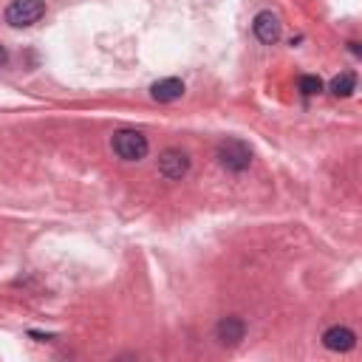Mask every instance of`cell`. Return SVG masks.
I'll use <instances>...</instances> for the list:
<instances>
[{
  "instance_id": "obj_8",
  "label": "cell",
  "mask_w": 362,
  "mask_h": 362,
  "mask_svg": "<svg viewBox=\"0 0 362 362\" xmlns=\"http://www.w3.org/2000/svg\"><path fill=\"white\" fill-rule=\"evenodd\" d=\"M323 345L329 351H351L356 345V334L348 329V326H331L326 334H323Z\"/></svg>"
},
{
  "instance_id": "obj_2",
  "label": "cell",
  "mask_w": 362,
  "mask_h": 362,
  "mask_svg": "<svg viewBox=\"0 0 362 362\" xmlns=\"http://www.w3.org/2000/svg\"><path fill=\"white\" fill-rule=\"evenodd\" d=\"M218 162L230 173H244L252 164V148L241 139H223L218 145Z\"/></svg>"
},
{
  "instance_id": "obj_10",
  "label": "cell",
  "mask_w": 362,
  "mask_h": 362,
  "mask_svg": "<svg viewBox=\"0 0 362 362\" xmlns=\"http://www.w3.org/2000/svg\"><path fill=\"white\" fill-rule=\"evenodd\" d=\"M297 88H300V94L314 97V94H320V90H323V79L317 77V74H303V77L297 79Z\"/></svg>"
},
{
  "instance_id": "obj_1",
  "label": "cell",
  "mask_w": 362,
  "mask_h": 362,
  "mask_svg": "<svg viewBox=\"0 0 362 362\" xmlns=\"http://www.w3.org/2000/svg\"><path fill=\"white\" fill-rule=\"evenodd\" d=\"M150 145H148V136L139 130H116L113 133V153L125 162H142L148 156Z\"/></svg>"
},
{
  "instance_id": "obj_9",
  "label": "cell",
  "mask_w": 362,
  "mask_h": 362,
  "mask_svg": "<svg viewBox=\"0 0 362 362\" xmlns=\"http://www.w3.org/2000/svg\"><path fill=\"white\" fill-rule=\"evenodd\" d=\"M356 90V74L354 71H343L331 79V94L334 97H351Z\"/></svg>"
},
{
  "instance_id": "obj_5",
  "label": "cell",
  "mask_w": 362,
  "mask_h": 362,
  "mask_svg": "<svg viewBox=\"0 0 362 362\" xmlns=\"http://www.w3.org/2000/svg\"><path fill=\"white\" fill-rule=\"evenodd\" d=\"M252 29H255V37H258L263 45H275V42L281 40V20H278V15H272V12L255 15Z\"/></svg>"
},
{
  "instance_id": "obj_3",
  "label": "cell",
  "mask_w": 362,
  "mask_h": 362,
  "mask_svg": "<svg viewBox=\"0 0 362 362\" xmlns=\"http://www.w3.org/2000/svg\"><path fill=\"white\" fill-rule=\"evenodd\" d=\"M45 15V0H12L6 6V23L15 29L34 26Z\"/></svg>"
},
{
  "instance_id": "obj_11",
  "label": "cell",
  "mask_w": 362,
  "mask_h": 362,
  "mask_svg": "<svg viewBox=\"0 0 362 362\" xmlns=\"http://www.w3.org/2000/svg\"><path fill=\"white\" fill-rule=\"evenodd\" d=\"M6 60H9V52L3 49V45H0V65H6Z\"/></svg>"
},
{
  "instance_id": "obj_4",
  "label": "cell",
  "mask_w": 362,
  "mask_h": 362,
  "mask_svg": "<svg viewBox=\"0 0 362 362\" xmlns=\"http://www.w3.org/2000/svg\"><path fill=\"white\" fill-rule=\"evenodd\" d=\"M190 170V159L184 150H175V148H167L162 156H159V173L167 178V181H181Z\"/></svg>"
},
{
  "instance_id": "obj_7",
  "label": "cell",
  "mask_w": 362,
  "mask_h": 362,
  "mask_svg": "<svg viewBox=\"0 0 362 362\" xmlns=\"http://www.w3.org/2000/svg\"><path fill=\"white\" fill-rule=\"evenodd\" d=\"M150 97H153L156 102H175V100L184 97V82L175 79V77L159 79V82H153V88H150Z\"/></svg>"
},
{
  "instance_id": "obj_6",
  "label": "cell",
  "mask_w": 362,
  "mask_h": 362,
  "mask_svg": "<svg viewBox=\"0 0 362 362\" xmlns=\"http://www.w3.org/2000/svg\"><path fill=\"white\" fill-rule=\"evenodd\" d=\"M215 337L221 345H238L246 337V323L241 317H221V323L215 326Z\"/></svg>"
}]
</instances>
